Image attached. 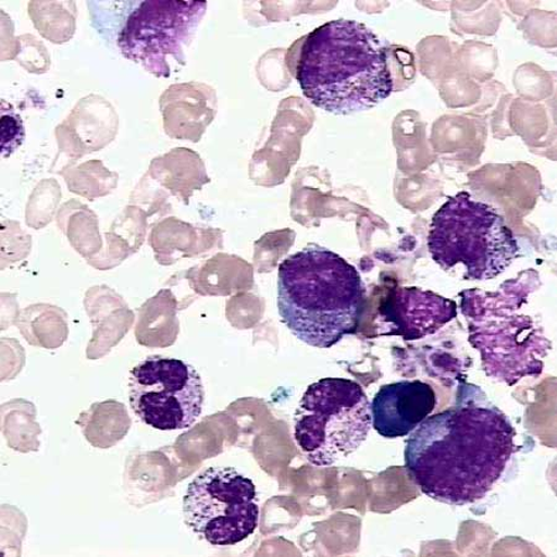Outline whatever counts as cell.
Here are the masks:
<instances>
[{
  "label": "cell",
  "instance_id": "cell-10",
  "mask_svg": "<svg viewBox=\"0 0 557 557\" xmlns=\"http://www.w3.org/2000/svg\"><path fill=\"white\" fill-rule=\"evenodd\" d=\"M457 317V304L420 287H395L381 305L385 335L406 341L436 334Z\"/></svg>",
  "mask_w": 557,
  "mask_h": 557
},
{
  "label": "cell",
  "instance_id": "cell-6",
  "mask_svg": "<svg viewBox=\"0 0 557 557\" xmlns=\"http://www.w3.org/2000/svg\"><path fill=\"white\" fill-rule=\"evenodd\" d=\"M372 428L371 401L362 386L325 379L302 395L295 412L294 437L309 462L326 467L357 451Z\"/></svg>",
  "mask_w": 557,
  "mask_h": 557
},
{
  "label": "cell",
  "instance_id": "cell-1",
  "mask_svg": "<svg viewBox=\"0 0 557 557\" xmlns=\"http://www.w3.org/2000/svg\"><path fill=\"white\" fill-rule=\"evenodd\" d=\"M516 430L479 386L467 385L455 407L426 418L406 447L411 479L431 499L467 506L487 496L515 453Z\"/></svg>",
  "mask_w": 557,
  "mask_h": 557
},
{
  "label": "cell",
  "instance_id": "cell-2",
  "mask_svg": "<svg viewBox=\"0 0 557 557\" xmlns=\"http://www.w3.org/2000/svg\"><path fill=\"white\" fill-rule=\"evenodd\" d=\"M296 78L313 106L341 115L372 110L394 88L385 44L363 23L348 20L307 36Z\"/></svg>",
  "mask_w": 557,
  "mask_h": 557
},
{
  "label": "cell",
  "instance_id": "cell-5",
  "mask_svg": "<svg viewBox=\"0 0 557 557\" xmlns=\"http://www.w3.org/2000/svg\"><path fill=\"white\" fill-rule=\"evenodd\" d=\"M431 258L444 271L457 264L467 281H491L507 271L519 256V245L502 215L469 193L448 197L430 224Z\"/></svg>",
  "mask_w": 557,
  "mask_h": 557
},
{
  "label": "cell",
  "instance_id": "cell-12",
  "mask_svg": "<svg viewBox=\"0 0 557 557\" xmlns=\"http://www.w3.org/2000/svg\"><path fill=\"white\" fill-rule=\"evenodd\" d=\"M2 107V150L7 158L20 148L25 138L24 125L20 115Z\"/></svg>",
  "mask_w": 557,
  "mask_h": 557
},
{
  "label": "cell",
  "instance_id": "cell-9",
  "mask_svg": "<svg viewBox=\"0 0 557 557\" xmlns=\"http://www.w3.org/2000/svg\"><path fill=\"white\" fill-rule=\"evenodd\" d=\"M205 389L199 372L180 359L151 356L133 368L129 403L150 428H191L202 414Z\"/></svg>",
  "mask_w": 557,
  "mask_h": 557
},
{
  "label": "cell",
  "instance_id": "cell-3",
  "mask_svg": "<svg viewBox=\"0 0 557 557\" xmlns=\"http://www.w3.org/2000/svg\"><path fill=\"white\" fill-rule=\"evenodd\" d=\"M361 274L327 248L311 245L287 257L277 272V310L292 334L314 348H331L361 321Z\"/></svg>",
  "mask_w": 557,
  "mask_h": 557
},
{
  "label": "cell",
  "instance_id": "cell-4",
  "mask_svg": "<svg viewBox=\"0 0 557 557\" xmlns=\"http://www.w3.org/2000/svg\"><path fill=\"white\" fill-rule=\"evenodd\" d=\"M530 293L522 282L510 281L498 292L460 294L470 344L480 350L482 370L509 386L525 376L541 375L553 347L543 326L525 312Z\"/></svg>",
  "mask_w": 557,
  "mask_h": 557
},
{
  "label": "cell",
  "instance_id": "cell-7",
  "mask_svg": "<svg viewBox=\"0 0 557 557\" xmlns=\"http://www.w3.org/2000/svg\"><path fill=\"white\" fill-rule=\"evenodd\" d=\"M128 12L116 32L123 55L158 77L185 64V49L208 9L205 2L125 3Z\"/></svg>",
  "mask_w": 557,
  "mask_h": 557
},
{
  "label": "cell",
  "instance_id": "cell-8",
  "mask_svg": "<svg viewBox=\"0 0 557 557\" xmlns=\"http://www.w3.org/2000/svg\"><path fill=\"white\" fill-rule=\"evenodd\" d=\"M185 523L214 546L237 545L256 532L259 522L255 483L231 467H213L188 484Z\"/></svg>",
  "mask_w": 557,
  "mask_h": 557
},
{
  "label": "cell",
  "instance_id": "cell-11",
  "mask_svg": "<svg viewBox=\"0 0 557 557\" xmlns=\"http://www.w3.org/2000/svg\"><path fill=\"white\" fill-rule=\"evenodd\" d=\"M373 428L385 438L408 436L436 408V393L428 383L403 381L383 385L371 403Z\"/></svg>",
  "mask_w": 557,
  "mask_h": 557
}]
</instances>
